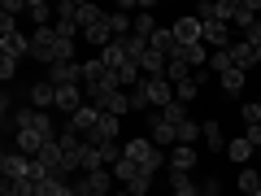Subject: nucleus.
<instances>
[{"mask_svg":"<svg viewBox=\"0 0 261 196\" xmlns=\"http://www.w3.org/2000/svg\"><path fill=\"white\" fill-rule=\"evenodd\" d=\"M44 135H39V131H13V149H18L22 153V157H31V161H35L39 157V149H44Z\"/></svg>","mask_w":261,"mask_h":196,"instance_id":"obj_13","label":"nucleus"},{"mask_svg":"<svg viewBox=\"0 0 261 196\" xmlns=\"http://www.w3.org/2000/svg\"><path fill=\"white\" fill-rule=\"evenodd\" d=\"M152 179H157V175L140 166V175H135V179L126 183V192H130V196H148V192H152Z\"/></svg>","mask_w":261,"mask_h":196,"instance_id":"obj_30","label":"nucleus"},{"mask_svg":"<svg viewBox=\"0 0 261 196\" xmlns=\"http://www.w3.org/2000/svg\"><path fill=\"white\" fill-rule=\"evenodd\" d=\"M252 153H257V149H252V144L244 140V135H240V140H226V157H231L235 166H248V161H252Z\"/></svg>","mask_w":261,"mask_h":196,"instance_id":"obj_22","label":"nucleus"},{"mask_svg":"<svg viewBox=\"0 0 261 196\" xmlns=\"http://www.w3.org/2000/svg\"><path fill=\"white\" fill-rule=\"evenodd\" d=\"M144 83H148V101H152V109H166V105H174V83H170L166 75L161 79H144Z\"/></svg>","mask_w":261,"mask_h":196,"instance_id":"obj_8","label":"nucleus"},{"mask_svg":"<svg viewBox=\"0 0 261 196\" xmlns=\"http://www.w3.org/2000/svg\"><path fill=\"white\" fill-rule=\"evenodd\" d=\"M257 105H261V92H257Z\"/></svg>","mask_w":261,"mask_h":196,"instance_id":"obj_46","label":"nucleus"},{"mask_svg":"<svg viewBox=\"0 0 261 196\" xmlns=\"http://www.w3.org/2000/svg\"><path fill=\"white\" fill-rule=\"evenodd\" d=\"M244 140H248V144H252V149H257V153H261V127H244Z\"/></svg>","mask_w":261,"mask_h":196,"instance_id":"obj_42","label":"nucleus"},{"mask_svg":"<svg viewBox=\"0 0 261 196\" xmlns=\"http://www.w3.org/2000/svg\"><path fill=\"white\" fill-rule=\"evenodd\" d=\"M135 175H140V166H135V161H130L126 153H122V161H118V166H113V179H118V183L126 187V183H130V179H135Z\"/></svg>","mask_w":261,"mask_h":196,"instance_id":"obj_33","label":"nucleus"},{"mask_svg":"<svg viewBox=\"0 0 261 196\" xmlns=\"http://www.w3.org/2000/svg\"><path fill=\"white\" fill-rule=\"evenodd\" d=\"M27 9H31V0H5V5H0L5 18H18V13H27Z\"/></svg>","mask_w":261,"mask_h":196,"instance_id":"obj_39","label":"nucleus"},{"mask_svg":"<svg viewBox=\"0 0 261 196\" xmlns=\"http://www.w3.org/2000/svg\"><path fill=\"white\" fill-rule=\"evenodd\" d=\"M209 70H214L218 79H222L226 70H235V65H231V53H214V57H209Z\"/></svg>","mask_w":261,"mask_h":196,"instance_id":"obj_38","label":"nucleus"},{"mask_svg":"<svg viewBox=\"0 0 261 196\" xmlns=\"http://www.w3.org/2000/svg\"><path fill=\"white\" fill-rule=\"evenodd\" d=\"M244 44H248V48H261V18L252 22L248 31H244Z\"/></svg>","mask_w":261,"mask_h":196,"instance_id":"obj_41","label":"nucleus"},{"mask_svg":"<svg viewBox=\"0 0 261 196\" xmlns=\"http://www.w3.org/2000/svg\"><path fill=\"white\" fill-rule=\"evenodd\" d=\"M226 53H231V65H235V70H244V75H248L252 65H257V53H252V48L244 44V39H240V44H231Z\"/></svg>","mask_w":261,"mask_h":196,"instance_id":"obj_20","label":"nucleus"},{"mask_svg":"<svg viewBox=\"0 0 261 196\" xmlns=\"http://www.w3.org/2000/svg\"><path fill=\"white\" fill-rule=\"evenodd\" d=\"M31 18H35V27H53V22H57V9H53V5H48V0H31Z\"/></svg>","mask_w":261,"mask_h":196,"instance_id":"obj_26","label":"nucleus"},{"mask_svg":"<svg viewBox=\"0 0 261 196\" xmlns=\"http://www.w3.org/2000/svg\"><path fill=\"white\" fill-rule=\"evenodd\" d=\"M200 144H205L209 153H226V135H222V127H218V118L205 122V140H200Z\"/></svg>","mask_w":261,"mask_h":196,"instance_id":"obj_23","label":"nucleus"},{"mask_svg":"<svg viewBox=\"0 0 261 196\" xmlns=\"http://www.w3.org/2000/svg\"><path fill=\"white\" fill-rule=\"evenodd\" d=\"M244 79H248L244 70H226L218 83H222V92H226V96H240V92H244Z\"/></svg>","mask_w":261,"mask_h":196,"instance_id":"obj_32","label":"nucleus"},{"mask_svg":"<svg viewBox=\"0 0 261 196\" xmlns=\"http://www.w3.org/2000/svg\"><path fill=\"white\" fill-rule=\"evenodd\" d=\"M196 92H200V83H196V75H192L187 83H178V87H174V101H183V105H187V101H196Z\"/></svg>","mask_w":261,"mask_h":196,"instance_id":"obj_37","label":"nucleus"},{"mask_svg":"<svg viewBox=\"0 0 261 196\" xmlns=\"http://www.w3.org/2000/svg\"><path fill=\"white\" fill-rule=\"evenodd\" d=\"M148 48H152V53H161L166 61H174V57H178V39H174V31H170V27H161L157 35L148 39Z\"/></svg>","mask_w":261,"mask_h":196,"instance_id":"obj_17","label":"nucleus"},{"mask_svg":"<svg viewBox=\"0 0 261 196\" xmlns=\"http://www.w3.org/2000/svg\"><path fill=\"white\" fill-rule=\"evenodd\" d=\"M257 13H261V0H235V22H240L244 31L257 22Z\"/></svg>","mask_w":261,"mask_h":196,"instance_id":"obj_24","label":"nucleus"},{"mask_svg":"<svg viewBox=\"0 0 261 196\" xmlns=\"http://www.w3.org/2000/svg\"><path fill=\"white\" fill-rule=\"evenodd\" d=\"M0 175H5V183H18V179L31 175V157H22L18 149H9L5 157H0Z\"/></svg>","mask_w":261,"mask_h":196,"instance_id":"obj_5","label":"nucleus"},{"mask_svg":"<svg viewBox=\"0 0 261 196\" xmlns=\"http://www.w3.org/2000/svg\"><path fill=\"white\" fill-rule=\"evenodd\" d=\"M257 157H261V153H257Z\"/></svg>","mask_w":261,"mask_h":196,"instance_id":"obj_47","label":"nucleus"},{"mask_svg":"<svg viewBox=\"0 0 261 196\" xmlns=\"http://www.w3.org/2000/svg\"><path fill=\"white\" fill-rule=\"evenodd\" d=\"M200 140H205V122H192V118H187L183 127H178V144H192V149H196Z\"/></svg>","mask_w":261,"mask_h":196,"instance_id":"obj_28","label":"nucleus"},{"mask_svg":"<svg viewBox=\"0 0 261 196\" xmlns=\"http://www.w3.org/2000/svg\"><path fill=\"white\" fill-rule=\"evenodd\" d=\"M209 57H214V53H209V48H205V39H200V44H178V57H174V61H187L192 70H205V65H209Z\"/></svg>","mask_w":261,"mask_h":196,"instance_id":"obj_14","label":"nucleus"},{"mask_svg":"<svg viewBox=\"0 0 261 196\" xmlns=\"http://www.w3.org/2000/svg\"><path fill=\"white\" fill-rule=\"evenodd\" d=\"M252 53H257V65H261V48H252Z\"/></svg>","mask_w":261,"mask_h":196,"instance_id":"obj_44","label":"nucleus"},{"mask_svg":"<svg viewBox=\"0 0 261 196\" xmlns=\"http://www.w3.org/2000/svg\"><path fill=\"white\" fill-rule=\"evenodd\" d=\"M118 131H122V118L100 113V122H96V131L87 135V140H92V144H118Z\"/></svg>","mask_w":261,"mask_h":196,"instance_id":"obj_10","label":"nucleus"},{"mask_svg":"<svg viewBox=\"0 0 261 196\" xmlns=\"http://www.w3.org/2000/svg\"><path fill=\"white\" fill-rule=\"evenodd\" d=\"M200 27H205V48H218V53H226V48H231V27H226V22H200Z\"/></svg>","mask_w":261,"mask_h":196,"instance_id":"obj_11","label":"nucleus"},{"mask_svg":"<svg viewBox=\"0 0 261 196\" xmlns=\"http://www.w3.org/2000/svg\"><path fill=\"white\" fill-rule=\"evenodd\" d=\"M31 57L44 61V70H53L57 61H79L74 57V39H61L57 27H35L31 31Z\"/></svg>","mask_w":261,"mask_h":196,"instance_id":"obj_1","label":"nucleus"},{"mask_svg":"<svg viewBox=\"0 0 261 196\" xmlns=\"http://www.w3.org/2000/svg\"><path fill=\"white\" fill-rule=\"evenodd\" d=\"M0 79H5V83H13V79H18V61L0 57Z\"/></svg>","mask_w":261,"mask_h":196,"instance_id":"obj_40","label":"nucleus"},{"mask_svg":"<svg viewBox=\"0 0 261 196\" xmlns=\"http://www.w3.org/2000/svg\"><path fill=\"white\" fill-rule=\"evenodd\" d=\"M96 83H109V65H105L100 57L83 61V87H96Z\"/></svg>","mask_w":261,"mask_h":196,"instance_id":"obj_19","label":"nucleus"},{"mask_svg":"<svg viewBox=\"0 0 261 196\" xmlns=\"http://www.w3.org/2000/svg\"><path fill=\"white\" fill-rule=\"evenodd\" d=\"M240 192L244 196H261V170H252V166L240 170Z\"/></svg>","mask_w":261,"mask_h":196,"instance_id":"obj_29","label":"nucleus"},{"mask_svg":"<svg viewBox=\"0 0 261 196\" xmlns=\"http://www.w3.org/2000/svg\"><path fill=\"white\" fill-rule=\"evenodd\" d=\"M161 118H166L170 127H183V122H187V105H183V101H174V105H166V109H161Z\"/></svg>","mask_w":261,"mask_h":196,"instance_id":"obj_36","label":"nucleus"},{"mask_svg":"<svg viewBox=\"0 0 261 196\" xmlns=\"http://www.w3.org/2000/svg\"><path fill=\"white\" fill-rule=\"evenodd\" d=\"M196 166H200V149H192V144H174V149L166 153V170H178V175H192Z\"/></svg>","mask_w":261,"mask_h":196,"instance_id":"obj_3","label":"nucleus"},{"mask_svg":"<svg viewBox=\"0 0 261 196\" xmlns=\"http://www.w3.org/2000/svg\"><path fill=\"white\" fill-rule=\"evenodd\" d=\"M166 65H170L166 57L148 48V53H144V61H140V70H144V79H161V75H166Z\"/></svg>","mask_w":261,"mask_h":196,"instance_id":"obj_25","label":"nucleus"},{"mask_svg":"<svg viewBox=\"0 0 261 196\" xmlns=\"http://www.w3.org/2000/svg\"><path fill=\"white\" fill-rule=\"evenodd\" d=\"M122 153H126L135 166L152 170V175H157V170H166V153L152 144V135H135V140H126V144H122Z\"/></svg>","mask_w":261,"mask_h":196,"instance_id":"obj_2","label":"nucleus"},{"mask_svg":"<svg viewBox=\"0 0 261 196\" xmlns=\"http://www.w3.org/2000/svg\"><path fill=\"white\" fill-rule=\"evenodd\" d=\"M109 27H113V39H122V35H130L135 18H130V13H109Z\"/></svg>","mask_w":261,"mask_h":196,"instance_id":"obj_35","label":"nucleus"},{"mask_svg":"<svg viewBox=\"0 0 261 196\" xmlns=\"http://www.w3.org/2000/svg\"><path fill=\"white\" fill-rule=\"evenodd\" d=\"M0 196H18V192H13V187H9V183H5V192H0Z\"/></svg>","mask_w":261,"mask_h":196,"instance_id":"obj_43","label":"nucleus"},{"mask_svg":"<svg viewBox=\"0 0 261 196\" xmlns=\"http://www.w3.org/2000/svg\"><path fill=\"white\" fill-rule=\"evenodd\" d=\"M157 18H152V0H140V13H135V27H130V35H140L144 44H148L152 35H157Z\"/></svg>","mask_w":261,"mask_h":196,"instance_id":"obj_6","label":"nucleus"},{"mask_svg":"<svg viewBox=\"0 0 261 196\" xmlns=\"http://www.w3.org/2000/svg\"><path fill=\"white\" fill-rule=\"evenodd\" d=\"M74 192H79V196L113 192V170H92V175H79V179H74Z\"/></svg>","mask_w":261,"mask_h":196,"instance_id":"obj_4","label":"nucleus"},{"mask_svg":"<svg viewBox=\"0 0 261 196\" xmlns=\"http://www.w3.org/2000/svg\"><path fill=\"white\" fill-rule=\"evenodd\" d=\"M96 122H100V109H96V105H83V109H79L74 118H70V131H74V135H83V140H87V135H92V131H96Z\"/></svg>","mask_w":261,"mask_h":196,"instance_id":"obj_15","label":"nucleus"},{"mask_svg":"<svg viewBox=\"0 0 261 196\" xmlns=\"http://www.w3.org/2000/svg\"><path fill=\"white\" fill-rule=\"evenodd\" d=\"M126 96H130V113H148V109H152V101H148V83H144V79L130 87Z\"/></svg>","mask_w":261,"mask_h":196,"instance_id":"obj_27","label":"nucleus"},{"mask_svg":"<svg viewBox=\"0 0 261 196\" xmlns=\"http://www.w3.org/2000/svg\"><path fill=\"white\" fill-rule=\"evenodd\" d=\"M170 31H174L178 44H200V35H205V27H200V18H196V13H183Z\"/></svg>","mask_w":261,"mask_h":196,"instance_id":"obj_7","label":"nucleus"},{"mask_svg":"<svg viewBox=\"0 0 261 196\" xmlns=\"http://www.w3.org/2000/svg\"><path fill=\"white\" fill-rule=\"evenodd\" d=\"M113 196H130V192H126V187H122V192H113Z\"/></svg>","mask_w":261,"mask_h":196,"instance_id":"obj_45","label":"nucleus"},{"mask_svg":"<svg viewBox=\"0 0 261 196\" xmlns=\"http://www.w3.org/2000/svg\"><path fill=\"white\" fill-rule=\"evenodd\" d=\"M192 75H196V70H192V65H187V61H170V65H166V79H170V83H174V87H178V83H187V79H192Z\"/></svg>","mask_w":261,"mask_h":196,"instance_id":"obj_34","label":"nucleus"},{"mask_svg":"<svg viewBox=\"0 0 261 196\" xmlns=\"http://www.w3.org/2000/svg\"><path fill=\"white\" fill-rule=\"evenodd\" d=\"M83 39H87L92 48H100V53H105V48L113 44V27H109V13H105V18L96 22V27H87V31H83Z\"/></svg>","mask_w":261,"mask_h":196,"instance_id":"obj_18","label":"nucleus"},{"mask_svg":"<svg viewBox=\"0 0 261 196\" xmlns=\"http://www.w3.org/2000/svg\"><path fill=\"white\" fill-rule=\"evenodd\" d=\"M74 18H79V27H96V22H100L105 18V9H100V5H87V0H83V5H79V13H74Z\"/></svg>","mask_w":261,"mask_h":196,"instance_id":"obj_31","label":"nucleus"},{"mask_svg":"<svg viewBox=\"0 0 261 196\" xmlns=\"http://www.w3.org/2000/svg\"><path fill=\"white\" fill-rule=\"evenodd\" d=\"M148 122H152V144H157V149H174V144H178V127H170L161 113L148 118Z\"/></svg>","mask_w":261,"mask_h":196,"instance_id":"obj_16","label":"nucleus"},{"mask_svg":"<svg viewBox=\"0 0 261 196\" xmlns=\"http://www.w3.org/2000/svg\"><path fill=\"white\" fill-rule=\"evenodd\" d=\"M31 105H35V109H57V83H48V75L39 79V83H31Z\"/></svg>","mask_w":261,"mask_h":196,"instance_id":"obj_12","label":"nucleus"},{"mask_svg":"<svg viewBox=\"0 0 261 196\" xmlns=\"http://www.w3.org/2000/svg\"><path fill=\"white\" fill-rule=\"evenodd\" d=\"M0 53L9 57V61H22V57H31V35H22V31L0 35Z\"/></svg>","mask_w":261,"mask_h":196,"instance_id":"obj_9","label":"nucleus"},{"mask_svg":"<svg viewBox=\"0 0 261 196\" xmlns=\"http://www.w3.org/2000/svg\"><path fill=\"white\" fill-rule=\"evenodd\" d=\"M170 196H200V183H196L192 175H178V170H170Z\"/></svg>","mask_w":261,"mask_h":196,"instance_id":"obj_21","label":"nucleus"}]
</instances>
